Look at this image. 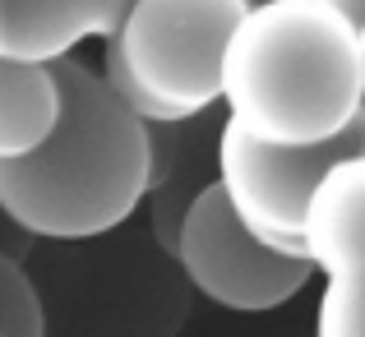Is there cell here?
<instances>
[{"label": "cell", "mask_w": 365, "mask_h": 337, "mask_svg": "<svg viewBox=\"0 0 365 337\" xmlns=\"http://www.w3.org/2000/svg\"><path fill=\"white\" fill-rule=\"evenodd\" d=\"M46 65L61 115L33 152L0 162V213L46 245L107 236L148 195V125L83 61L56 56Z\"/></svg>", "instance_id": "obj_1"}, {"label": "cell", "mask_w": 365, "mask_h": 337, "mask_svg": "<svg viewBox=\"0 0 365 337\" xmlns=\"http://www.w3.org/2000/svg\"><path fill=\"white\" fill-rule=\"evenodd\" d=\"M217 102L264 143H324L365 115L356 24L329 0H250L222 51Z\"/></svg>", "instance_id": "obj_2"}, {"label": "cell", "mask_w": 365, "mask_h": 337, "mask_svg": "<svg viewBox=\"0 0 365 337\" xmlns=\"http://www.w3.org/2000/svg\"><path fill=\"white\" fill-rule=\"evenodd\" d=\"M250 0H130L102 37V83L143 125L195 120L217 102L222 51Z\"/></svg>", "instance_id": "obj_3"}, {"label": "cell", "mask_w": 365, "mask_h": 337, "mask_svg": "<svg viewBox=\"0 0 365 337\" xmlns=\"http://www.w3.org/2000/svg\"><path fill=\"white\" fill-rule=\"evenodd\" d=\"M98 245L102 259H74L61 301L42 296V337H176L185 323V277L171 254L125 227L98 236Z\"/></svg>", "instance_id": "obj_4"}, {"label": "cell", "mask_w": 365, "mask_h": 337, "mask_svg": "<svg viewBox=\"0 0 365 337\" xmlns=\"http://www.w3.org/2000/svg\"><path fill=\"white\" fill-rule=\"evenodd\" d=\"M171 264L180 268L185 286H195L199 296L236 314L277 310L292 296H301L305 282L314 277V268L301 254H282L250 236L227 208L217 180L199 185L195 199L185 204L176 240H171Z\"/></svg>", "instance_id": "obj_5"}, {"label": "cell", "mask_w": 365, "mask_h": 337, "mask_svg": "<svg viewBox=\"0 0 365 337\" xmlns=\"http://www.w3.org/2000/svg\"><path fill=\"white\" fill-rule=\"evenodd\" d=\"M361 148V120L324 143H264L222 120L213 134V180L227 208L255 240L301 254V213L333 157ZM305 259V254H301Z\"/></svg>", "instance_id": "obj_6"}, {"label": "cell", "mask_w": 365, "mask_h": 337, "mask_svg": "<svg viewBox=\"0 0 365 337\" xmlns=\"http://www.w3.org/2000/svg\"><path fill=\"white\" fill-rule=\"evenodd\" d=\"M301 254L324 277H365V143L324 167L301 213Z\"/></svg>", "instance_id": "obj_7"}, {"label": "cell", "mask_w": 365, "mask_h": 337, "mask_svg": "<svg viewBox=\"0 0 365 337\" xmlns=\"http://www.w3.org/2000/svg\"><path fill=\"white\" fill-rule=\"evenodd\" d=\"M130 0H0V56L56 61L88 37H107Z\"/></svg>", "instance_id": "obj_8"}, {"label": "cell", "mask_w": 365, "mask_h": 337, "mask_svg": "<svg viewBox=\"0 0 365 337\" xmlns=\"http://www.w3.org/2000/svg\"><path fill=\"white\" fill-rule=\"evenodd\" d=\"M61 115V88L46 61L0 56V162L33 152Z\"/></svg>", "instance_id": "obj_9"}, {"label": "cell", "mask_w": 365, "mask_h": 337, "mask_svg": "<svg viewBox=\"0 0 365 337\" xmlns=\"http://www.w3.org/2000/svg\"><path fill=\"white\" fill-rule=\"evenodd\" d=\"M42 291L37 277L0 249V337H42Z\"/></svg>", "instance_id": "obj_10"}, {"label": "cell", "mask_w": 365, "mask_h": 337, "mask_svg": "<svg viewBox=\"0 0 365 337\" xmlns=\"http://www.w3.org/2000/svg\"><path fill=\"white\" fill-rule=\"evenodd\" d=\"M314 337H365V277H324Z\"/></svg>", "instance_id": "obj_11"}, {"label": "cell", "mask_w": 365, "mask_h": 337, "mask_svg": "<svg viewBox=\"0 0 365 337\" xmlns=\"http://www.w3.org/2000/svg\"><path fill=\"white\" fill-rule=\"evenodd\" d=\"M329 5H333V9H342L351 24H361V19H365V0H329Z\"/></svg>", "instance_id": "obj_12"}, {"label": "cell", "mask_w": 365, "mask_h": 337, "mask_svg": "<svg viewBox=\"0 0 365 337\" xmlns=\"http://www.w3.org/2000/svg\"><path fill=\"white\" fill-rule=\"evenodd\" d=\"M356 46H361V93H365V19L356 24ZM361 143H365V115H361Z\"/></svg>", "instance_id": "obj_13"}]
</instances>
